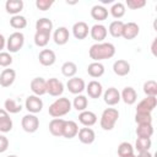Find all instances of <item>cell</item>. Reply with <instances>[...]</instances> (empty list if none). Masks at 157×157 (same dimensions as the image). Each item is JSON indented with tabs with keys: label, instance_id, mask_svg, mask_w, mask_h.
Segmentation results:
<instances>
[{
	"label": "cell",
	"instance_id": "cell-28",
	"mask_svg": "<svg viewBox=\"0 0 157 157\" xmlns=\"http://www.w3.org/2000/svg\"><path fill=\"white\" fill-rule=\"evenodd\" d=\"M104 71H105L104 65L98 61H93L87 66V74L93 78H98V77L103 76Z\"/></svg>",
	"mask_w": 157,
	"mask_h": 157
},
{
	"label": "cell",
	"instance_id": "cell-16",
	"mask_svg": "<svg viewBox=\"0 0 157 157\" xmlns=\"http://www.w3.org/2000/svg\"><path fill=\"white\" fill-rule=\"evenodd\" d=\"M85 90H86L88 97L90 98H93V99H97V98H99L103 94V86H102L101 82H98L96 80L90 81L86 85V88Z\"/></svg>",
	"mask_w": 157,
	"mask_h": 157
},
{
	"label": "cell",
	"instance_id": "cell-8",
	"mask_svg": "<svg viewBox=\"0 0 157 157\" xmlns=\"http://www.w3.org/2000/svg\"><path fill=\"white\" fill-rule=\"evenodd\" d=\"M63 92H64V83L59 78L52 77L47 80V93H49L53 97H59L63 94Z\"/></svg>",
	"mask_w": 157,
	"mask_h": 157
},
{
	"label": "cell",
	"instance_id": "cell-25",
	"mask_svg": "<svg viewBox=\"0 0 157 157\" xmlns=\"http://www.w3.org/2000/svg\"><path fill=\"white\" fill-rule=\"evenodd\" d=\"M23 1L22 0H7L5 2V10L7 13L15 16V15H20V12L23 10Z\"/></svg>",
	"mask_w": 157,
	"mask_h": 157
},
{
	"label": "cell",
	"instance_id": "cell-6",
	"mask_svg": "<svg viewBox=\"0 0 157 157\" xmlns=\"http://www.w3.org/2000/svg\"><path fill=\"white\" fill-rule=\"evenodd\" d=\"M25 108L28 110V113L37 114V113L42 112V109H43V101L38 96L31 94L25 101Z\"/></svg>",
	"mask_w": 157,
	"mask_h": 157
},
{
	"label": "cell",
	"instance_id": "cell-12",
	"mask_svg": "<svg viewBox=\"0 0 157 157\" xmlns=\"http://www.w3.org/2000/svg\"><path fill=\"white\" fill-rule=\"evenodd\" d=\"M29 87L34 96L40 97L47 93V80H44L43 77H34L31 81Z\"/></svg>",
	"mask_w": 157,
	"mask_h": 157
},
{
	"label": "cell",
	"instance_id": "cell-17",
	"mask_svg": "<svg viewBox=\"0 0 157 157\" xmlns=\"http://www.w3.org/2000/svg\"><path fill=\"white\" fill-rule=\"evenodd\" d=\"M120 99L125 104H128V105H131V104L136 103V101H137V93H136L135 88L131 87V86L124 87L123 91L120 92Z\"/></svg>",
	"mask_w": 157,
	"mask_h": 157
},
{
	"label": "cell",
	"instance_id": "cell-13",
	"mask_svg": "<svg viewBox=\"0 0 157 157\" xmlns=\"http://www.w3.org/2000/svg\"><path fill=\"white\" fill-rule=\"evenodd\" d=\"M72 34L78 40L85 39L90 34V27H88V25L86 22H83V21L75 22L74 26H72Z\"/></svg>",
	"mask_w": 157,
	"mask_h": 157
},
{
	"label": "cell",
	"instance_id": "cell-27",
	"mask_svg": "<svg viewBox=\"0 0 157 157\" xmlns=\"http://www.w3.org/2000/svg\"><path fill=\"white\" fill-rule=\"evenodd\" d=\"M78 132V125L74 120H65L64 130H63V137L65 139H72L77 136Z\"/></svg>",
	"mask_w": 157,
	"mask_h": 157
},
{
	"label": "cell",
	"instance_id": "cell-45",
	"mask_svg": "<svg viewBox=\"0 0 157 157\" xmlns=\"http://www.w3.org/2000/svg\"><path fill=\"white\" fill-rule=\"evenodd\" d=\"M9 148V139L0 134V153H4Z\"/></svg>",
	"mask_w": 157,
	"mask_h": 157
},
{
	"label": "cell",
	"instance_id": "cell-38",
	"mask_svg": "<svg viewBox=\"0 0 157 157\" xmlns=\"http://www.w3.org/2000/svg\"><path fill=\"white\" fill-rule=\"evenodd\" d=\"M152 146V141L151 139H145V137H137L135 141V148L137 152H145V151H150Z\"/></svg>",
	"mask_w": 157,
	"mask_h": 157
},
{
	"label": "cell",
	"instance_id": "cell-5",
	"mask_svg": "<svg viewBox=\"0 0 157 157\" xmlns=\"http://www.w3.org/2000/svg\"><path fill=\"white\" fill-rule=\"evenodd\" d=\"M21 126L22 129L26 131V132H29V134H33L38 130L39 128V119L36 114H26L22 117V120H21Z\"/></svg>",
	"mask_w": 157,
	"mask_h": 157
},
{
	"label": "cell",
	"instance_id": "cell-46",
	"mask_svg": "<svg viewBox=\"0 0 157 157\" xmlns=\"http://www.w3.org/2000/svg\"><path fill=\"white\" fill-rule=\"evenodd\" d=\"M6 47V38L0 33V52Z\"/></svg>",
	"mask_w": 157,
	"mask_h": 157
},
{
	"label": "cell",
	"instance_id": "cell-26",
	"mask_svg": "<svg viewBox=\"0 0 157 157\" xmlns=\"http://www.w3.org/2000/svg\"><path fill=\"white\" fill-rule=\"evenodd\" d=\"M91 17L98 22H102L108 17V9L103 5H94L91 9Z\"/></svg>",
	"mask_w": 157,
	"mask_h": 157
},
{
	"label": "cell",
	"instance_id": "cell-21",
	"mask_svg": "<svg viewBox=\"0 0 157 157\" xmlns=\"http://www.w3.org/2000/svg\"><path fill=\"white\" fill-rule=\"evenodd\" d=\"M130 70H131V66H130V63L128 60L118 59L113 64V71L118 76H126L130 72Z\"/></svg>",
	"mask_w": 157,
	"mask_h": 157
},
{
	"label": "cell",
	"instance_id": "cell-20",
	"mask_svg": "<svg viewBox=\"0 0 157 157\" xmlns=\"http://www.w3.org/2000/svg\"><path fill=\"white\" fill-rule=\"evenodd\" d=\"M38 59L43 66H52L56 61V55L52 49H43L39 52Z\"/></svg>",
	"mask_w": 157,
	"mask_h": 157
},
{
	"label": "cell",
	"instance_id": "cell-37",
	"mask_svg": "<svg viewBox=\"0 0 157 157\" xmlns=\"http://www.w3.org/2000/svg\"><path fill=\"white\" fill-rule=\"evenodd\" d=\"M136 135H137V137L151 139V136L153 135V126H152V124L137 125V128H136Z\"/></svg>",
	"mask_w": 157,
	"mask_h": 157
},
{
	"label": "cell",
	"instance_id": "cell-10",
	"mask_svg": "<svg viewBox=\"0 0 157 157\" xmlns=\"http://www.w3.org/2000/svg\"><path fill=\"white\" fill-rule=\"evenodd\" d=\"M156 105H157V98L146 96V98L141 99L137 103L136 112H139V113H152V110L156 108Z\"/></svg>",
	"mask_w": 157,
	"mask_h": 157
},
{
	"label": "cell",
	"instance_id": "cell-40",
	"mask_svg": "<svg viewBox=\"0 0 157 157\" xmlns=\"http://www.w3.org/2000/svg\"><path fill=\"white\" fill-rule=\"evenodd\" d=\"M117 152H118V156L119 157H124V156H128V155L134 153V147H132V145L130 142L123 141V142L119 144Z\"/></svg>",
	"mask_w": 157,
	"mask_h": 157
},
{
	"label": "cell",
	"instance_id": "cell-36",
	"mask_svg": "<svg viewBox=\"0 0 157 157\" xmlns=\"http://www.w3.org/2000/svg\"><path fill=\"white\" fill-rule=\"evenodd\" d=\"M10 26L15 29H23L27 26V18L22 15H15L10 18Z\"/></svg>",
	"mask_w": 157,
	"mask_h": 157
},
{
	"label": "cell",
	"instance_id": "cell-24",
	"mask_svg": "<svg viewBox=\"0 0 157 157\" xmlns=\"http://www.w3.org/2000/svg\"><path fill=\"white\" fill-rule=\"evenodd\" d=\"M78 121L83 126L90 128V126H92V125H94L97 123V115H96V113L86 109L83 112H80V114H78Z\"/></svg>",
	"mask_w": 157,
	"mask_h": 157
},
{
	"label": "cell",
	"instance_id": "cell-43",
	"mask_svg": "<svg viewBox=\"0 0 157 157\" xmlns=\"http://www.w3.org/2000/svg\"><path fill=\"white\" fill-rule=\"evenodd\" d=\"M124 5L128 6L130 10H139L146 5V1L145 0H126Z\"/></svg>",
	"mask_w": 157,
	"mask_h": 157
},
{
	"label": "cell",
	"instance_id": "cell-23",
	"mask_svg": "<svg viewBox=\"0 0 157 157\" xmlns=\"http://www.w3.org/2000/svg\"><path fill=\"white\" fill-rule=\"evenodd\" d=\"M65 125V119L61 118H53L49 123V131L53 136H63V130Z\"/></svg>",
	"mask_w": 157,
	"mask_h": 157
},
{
	"label": "cell",
	"instance_id": "cell-2",
	"mask_svg": "<svg viewBox=\"0 0 157 157\" xmlns=\"http://www.w3.org/2000/svg\"><path fill=\"white\" fill-rule=\"evenodd\" d=\"M71 108H72V104H71L70 99L66 97H60V98H56L49 105L48 113L53 118H61V117L66 115L67 113H70Z\"/></svg>",
	"mask_w": 157,
	"mask_h": 157
},
{
	"label": "cell",
	"instance_id": "cell-33",
	"mask_svg": "<svg viewBox=\"0 0 157 157\" xmlns=\"http://www.w3.org/2000/svg\"><path fill=\"white\" fill-rule=\"evenodd\" d=\"M125 11H126V7H125V5L123 4V2H120V1H118V2H114L112 6H110V9H109V12H110V15L114 17V18H121L124 15H125Z\"/></svg>",
	"mask_w": 157,
	"mask_h": 157
},
{
	"label": "cell",
	"instance_id": "cell-19",
	"mask_svg": "<svg viewBox=\"0 0 157 157\" xmlns=\"http://www.w3.org/2000/svg\"><path fill=\"white\" fill-rule=\"evenodd\" d=\"M12 126L13 123L12 119L10 118V114L4 108H0V132L2 134L10 132L12 130Z\"/></svg>",
	"mask_w": 157,
	"mask_h": 157
},
{
	"label": "cell",
	"instance_id": "cell-44",
	"mask_svg": "<svg viewBox=\"0 0 157 157\" xmlns=\"http://www.w3.org/2000/svg\"><path fill=\"white\" fill-rule=\"evenodd\" d=\"M53 0H36V7L39 11H47L53 6Z\"/></svg>",
	"mask_w": 157,
	"mask_h": 157
},
{
	"label": "cell",
	"instance_id": "cell-34",
	"mask_svg": "<svg viewBox=\"0 0 157 157\" xmlns=\"http://www.w3.org/2000/svg\"><path fill=\"white\" fill-rule=\"evenodd\" d=\"M72 107L77 110V112H83V110H86V108H87V105H88V99H87V97L86 96H83V94H77L75 98H74V101H72Z\"/></svg>",
	"mask_w": 157,
	"mask_h": 157
},
{
	"label": "cell",
	"instance_id": "cell-9",
	"mask_svg": "<svg viewBox=\"0 0 157 157\" xmlns=\"http://www.w3.org/2000/svg\"><path fill=\"white\" fill-rule=\"evenodd\" d=\"M107 34H108V29L102 23H96L90 28V36L97 43H102L107 38Z\"/></svg>",
	"mask_w": 157,
	"mask_h": 157
},
{
	"label": "cell",
	"instance_id": "cell-35",
	"mask_svg": "<svg viewBox=\"0 0 157 157\" xmlns=\"http://www.w3.org/2000/svg\"><path fill=\"white\" fill-rule=\"evenodd\" d=\"M34 44L37 47H45L49 43L50 39V33L48 32H40V31H36L34 33Z\"/></svg>",
	"mask_w": 157,
	"mask_h": 157
},
{
	"label": "cell",
	"instance_id": "cell-3",
	"mask_svg": "<svg viewBox=\"0 0 157 157\" xmlns=\"http://www.w3.org/2000/svg\"><path fill=\"white\" fill-rule=\"evenodd\" d=\"M119 118V112L115 108H105L102 112L101 119H99V125L103 130L105 131H110L114 129L117 121Z\"/></svg>",
	"mask_w": 157,
	"mask_h": 157
},
{
	"label": "cell",
	"instance_id": "cell-14",
	"mask_svg": "<svg viewBox=\"0 0 157 157\" xmlns=\"http://www.w3.org/2000/svg\"><path fill=\"white\" fill-rule=\"evenodd\" d=\"M140 33V27L137 23L135 22H128V23H124V28H123V34L121 37L126 40H131V39H135Z\"/></svg>",
	"mask_w": 157,
	"mask_h": 157
},
{
	"label": "cell",
	"instance_id": "cell-7",
	"mask_svg": "<svg viewBox=\"0 0 157 157\" xmlns=\"http://www.w3.org/2000/svg\"><path fill=\"white\" fill-rule=\"evenodd\" d=\"M66 88L69 90L70 93L77 96V94H81V93L85 91L86 83H85L83 78L74 76V77H71V78L67 80V82H66Z\"/></svg>",
	"mask_w": 157,
	"mask_h": 157
},
{
	"label": "cell",
	"instance_id": "cell-32",
	"mask_svg": "<svg viewBox=\"0 0 157 157\" xmlns=\"http://www.w3.org/2000/svg\"><path fill=\"white\" fill-rule=\"evenodd\" d=\"M77 72V65L74 63V61H65L63 65H61V74L65 76V77H74Z\"/></svg>",
	"mask_w": 157,
	"mask_h": 157
},
{
	"label": "cell",
	"instance_id": "cell-30",
	"mask_svg": "<svg viewBox=\"0 0 157 157\" xmlns=\"http://www.w3.org/2000/svg\"><path fill=\"white\" fill-rule=\"evenodd\" d=\"M36 31L52 33V31H53V22H52V20H49L48 17L38 18L37 22H36Z\"/></svg>",
	"mask_w": 157,
	"mask_h": 157
},
{
	"label": "cell",
	"instance_id": "cell-15",
	"mask_svg": "<svg viewBox=\"0 0 157 157\" xmlns=\"http://www.w3.org/2000/svg\"><path fill=\"white\" fill-rule=\"evenodd\" d=\"M69 38H70V32L64 26L58 27L53 33V39L56 45H65L69 42Z\"/></svg>",
	"mask_w": 157,
	"mask_h": 157
},
{
	"label": "cell",
	"instance_id": "cell-11",
	"mask_svg": "<svg viewBox=\"0 0 157 157\" xmlns=\"http://www.w3.org/2000/svg\"><path fill=\"white\" fill-rule=\"evenodd\" d=\"M103 101L105 104L113 107L121 101L120 99V92L115 87H109L103 92Z\"/></svg>",
	"mask_w": 157,
	"mask_h": 157
},
{
	"label": "cell",
	"instance_id": "cell-47",
	"mask_svg": "<svg viewBox=\"0 0 157 157\" xmlns=\"http://www.w3.org/2000/svg\"><path fill=\"white\" fill-rule=\"evenodd\" d=\"M136 157H153V156L150 151H145V152H139Z\"/></svg>",
	"mask_w": 157,
	"mask_h": 157
},
{
	"label": "cell",
	"instance_id": "cell-31",
	"mask_svg": "<svg viewBox=\"0 0 157 157\" xmlns=\"http://www.w3.org/2000/svg\"><path fill=\"white\" fill-rule=\"evenodd\" d=\"M4 109L9 113V114H17L22 110V105L21 103L16 102L15 99L12 98H7L5 102H4Z\"/></svg>",
	"mask_w": 157,
	"mask_h": 157
},
{
	"label": "cell",
	"instance_id": "cell-39",
	"mask_svg": "<svg viewBox=\"0 0 157 157\" xmlns=\"http://www.w3.org/2000/svg\"><path fill=\"white\" fill-rule=\"evenodd\" d=\"M144 93L148 97H156L157 96V82L155 80H148L142 86Z\"/></svg>",
	"mask_w": 157,
	"mask_h": 157
},
{
	"label": "cell",
	"instance_id": "cell-1",
	"mask_svg": "<svg viewBox=\"0 0 157 157\" xmlns=\"http://www.w3.org/2000/svg\"><path fill=\"white\" fill-rule=\"evenodd\" d=\"M88 55L93 61L101 63L102 60L110 59L115 55V47L113 43H109V42L94 43L93 45H91L88 50Z\"/></svg>",
	"mask_w": 157,
	"mask_h": 157
},
{
	"label": "cell",
	"instance_id": "cell-29",
	"mask_svg": "<svg viewBox=\"0 0 157 157\" xmlns=\"http://www.w3.org/2000/svg\"><path fill=\"white\" fill-rule=\"evenodd\" d=\"M123 28H124V22L120 21V20H115V21L110 22V25H109V27L107 29H108V32H109V34L112 37L119 38L123 34Z\"/></svg>",
	"mask_w": 157,
	"mask_h": 157
},
{
	"label": "cell",
	"instance_id": "cell-50",
	"mask_svg": "<svg viewBox=\"0 0 157 157\" xmlns=\"http://www.w3.org/2000/svg\"><path fill=\"white\" fill-rule=\"evenodd\" d=\"M6 157H18V156H16V155H9V156H6Z\"/></svg>",
	"mask_w": 157,
	"mask_h": 157
},
{
	"label": "cell",
	"instance_id": "cell-18",
	"mask_svg": "<svg viewBox=\"0 0 157 157\" xmlns=\"http://www.w3.org/2000/svg\"><path fill=\"white\" fill-rule=\"evenodd\" d=\"M77 136H78V140L82 144H85V145H91L96 140V132H94V130L91 129V128H87V126L78 129Z\"/></svg>",
	"mask_w": 157,
	"mask_h": 157
},
{
	"label": "cell",
	"instance_id": "cell-42",
	"mask_svg": "<svg viewBox=\"0 0 157 157\" xmlns=\"http://www.w3.org/2000/svg\"><path fill=\"white\" fill-rule=\"evenodd\" d=\"M12 56L9 52H0V66L9 67L12 64Z\"/></svg>",
	"mask_w": 157,
	"mask_h": 157
},
{
	"label": "cell",
	"instance_id": "cell-41",
	"mask_svg": "<svg viewBox=\"0 0 157 157\" xmlns=\"http://www.w3.org/2000/svg\"><path fill=\"white\" fill-rule=\"evenodd\" d=\"M135 123L137 125H146L152 124V115L151 113H135Z\"/></svg>",
	"mask_w": 157,
	"mask_h": 157
},
{
	"label": "cell",
	"instance_id": "cell-48",
	"mask_svg": "<svg viewBox=\"0 0 157 157\" xmlns=\"http://www.w3.org/2000/svg\"><path fill=\"white\" fill-rule=\"evenodd\" d=\"M156 43H157V38H155V39H153L152 45H151V52H152V54H153L155 56L157 55V53H156Z\"/></svg>",
	"mask_w": 157,
	"mask_h": 157
},
{
	"label": "cell",
	"instance_id": "cell-22",
	"mask_svg": "<svg viewBox=\"0 0 157 157\" xmlns=\"http://www.w3.org/2000/svg\"><path fill=\"white\" fill-rule=\"evenodd\" d=\"M16 80V71L13 69H4L0 74V86L10 87Z\"/></svg>",
	"mask_w": 157,
	"mask_h": 157
},
{
	"label": "cell",
	"instance_id": "cell-49",
	"mask_svg": "<svg viewBox=\"0 0 157 157\" xmlns=\"http://www.w3.org/2000/svg\"><path fill=\"white\" fill-rule=\"evenodd\" d=\"M124 157H136L135 153H131V155H128V156H124Z\"/></svg>",
	"mask_w": 157,
	"mask_h": 157
},
{
	"label": "cell",
	"instance_id": "cell-4",
	"mask_svg": "<svg viewBox=\"0 0 157 157\" xmlns=\"http://www.w3.org/2000/svg\"><path fill=\"white\" fill-rule=\"evenodd\" d=\"M25 44V36L22 32H13L6 39V48L9 53H17Z\"/></svg>",
	"mask_w": 157,
	"mask_h": 157
}]
</instances>
